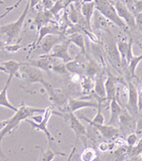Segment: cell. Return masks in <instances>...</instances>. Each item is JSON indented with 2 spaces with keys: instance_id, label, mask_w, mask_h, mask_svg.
Returning a JSON list of instances; mask_svg holds the SVG:
<instances>
[{
  "instance_id": "9c48e42d",
  "label": "cell",
  "mask_w": 142,
  "mask_h": 161,
  "mask_svg": "<svg viewBox=\"0 0 142 161\" xmlns=\"http://www.w3.org/2000/svg\"><path fill=\"white\" fill-rule=\"evenodd\" d=\"M136 116H134L132 114H130L128 111L125 109L123 110L122 114L119 117L118 120V125H119V129L120 132L123 135H128L130 133H133L136 131L137 128V119H135Z\"/></svg>"
},
{
  "instance_id": "cb8c5ba5",
  "label": "cell",
  "mask_w": 142,
  "mask_h": 161,
  "mask_svg": "<svg viewBox=\"0 0 142 161\" xmlns=\"http://www.w3.org/2000/svg\"><path fill=\"white\" fill-rule=\"evenodd\" d=\"M81 11L82 14L85 17V19L88 23V26L90 30H92L91 27V22H92V17L96 12V3L94 2H90V3H82L81 6Z\"/></svg>"
},
{
  "instance_id": "1f68e13d",
  "label": "cell",
  "mask_w": 142,
  "mask_h": 161,
  "mask_svg": "<svg viewBox=\"0 0 142 161\" xmlns=\"http://www.w3.org/2000/svg\"><path fill=\"white\" fill-rule=\"evenodd\" d=\"M52 71L54 73L59 74V75H68V74H70L69 71H68L67 65L64 62H62V63H59V64H55Z\"/></svg>"
},
{
  "instance_id": "7402d4cb",
  "label": "cell",
  "mask_w": 142,
  "mask_h": 161,
  "mask_svg": "<svg viewBox=\"0 0 142 161\" xmlns=\"http://www.w3.org/2000/svg\"><path fill=\"white\" fill-rule=\"evenodd\" d=\"M109 108H110V119L108 120L107 125H115L118 123L119 117L123 113V109L121 108L120 104L118 103V101L116 100V97L113 98L109 104Z\"/></svg>"
},
{
  "instance_id": "60d3db41",
  "label": "cell",
  "mask_w": 142,
  "mask_h": 161,
  "mask_svg": "<svg viewBox=\"0 0 142 161\" xmlns=\"http://www.w3.org/2000/svg\"><path fill=\"white\" fill-rule=\"evenodd\" d=\"M135 31L142 35V17H136V29Z\"/></svg>"
},
{
  "instance_id": "3957f363",
  "label": "cell",
  "mask_w": 142,
  "mask_h": 161,
  "mask_svg": "<svg viewBox=\"0 0 142 161\" xmlns=\"http://www.w3.org/2000/svg\"><path fill=\"white\" fill-rule=\"evenodd\" d=\"M95 3L96 9L106 17L108 21L112 22L117 27L123 30L127 28L126 23L121 19L118 13H117L116 8L114 6L115 1H112V0H95Z\"/></svg>"
},
{
  "instance_id": "4316f807",
  "label": "cell",
  "mask_w": 142,
  "mask_h": 161,
  "mask_svg": "<svg viewBox=\"0 0 142 161\" xmlns=\"http://www.w3.org/2000/svg\"><path fill=\"white\" fill-rule=\"evenodd\" d=\"M79 85H81V90H82L83 95L86 96V95H90V94H92V92H94V90H95V80L94 79L84 76Z\"/></svg>"
},
{
  "instance_id": "f6af8a7d",
  "label": "cell",
  "mask_w": 142,
  "mask_h": 161,
  "mask_svg": "<svg viewBox=\"0 0 142 161\" xmlns=\"http://www.w3.org/2000/svg\"><path fill=\"white\" fill-rule=\"evenodd\" d=\"M75 152H76V146H74V147H73V149H72V151H71L70 156H69V158H68L67 161H71V160H72V158H73V156H74V154H75Z\"/></svg>"
},
{
  "instance_id": "9a60e30c",
  "label": "cell",
  "mask_w": 142,
  "mask_h": 161,
  "mask_svg": "<svg viewBox=\"0 0 142 161\" xmlns=\"http://www.w3.org/2000/svg\"><path fill=\"white\" fill-rule=\"evenodd\" d=\"M67 39V37L64 35H48L40 43V48H41V55H48L52 52L54 47L60 44L61 42Z\"/></svg>"
},
{
  "instance_id": "d6a6232c",
  "label": "cell",
  "mask_w": 142,
  "mask_h": 161,
  "mask_svg": "<svg viewBox=\"0 0 142 161\" xmlns=\"http://www.w3.org/2000/svg\"><path fill=\"white\" fill-rule=\"evenodd\" d=\"M65 10V5H64V2L62 1V0H57L56 2H55L54 6L50 9V12L52 13V15L54 17H56L59 15V13L61 11H64Z\"/></svg>"
},
{
  "instance_id": "d6986e66",
  "label": "cell",
  "mask_w": 142,
  "mask_h": 161,
  "mask_svg": "<svg viewBox=\"0 0 142 161\" xmlns=\"http://www.w3.org/2000/svg\"><path fill=\"white\" fill-rule=\"evenodd\" d=\"M94 127L107 140H113L120 133V129L115 127L114 125H94Z\"/></svg>"
},
{
  "instance_id": "ee69618b",
  "label": "cell",
  "mask_w": 142,
  "mask_h": 161,
  "mask_svg": "<svg viewBox=\"0 0 142 161\" xmlns=\"http://www.w3.org/2000/svg\"><path fill=\"white\" fill-rule=\"evenodd\" d=\"M138 94H139V108L141 110V108H142V86L138 90Z\"/></svg>"
},
{
  "instance_id": "30bf717a",
  "label": "cell",
  "mask_w": 142,
  "mask_h": 161,
  "mask_svg": "<svg viewBox=\"0 0 142 161\" xmlns=\"http://www.w3.org/2000/svg\"><path fill=\"white\" fill-rule=\"evenodd\" d=\"M44 88L47 91L48 95H49V98L52 103H54V104H56L58 107H68V97L67 94L64 90L59 89V88H55L54 86H52L51 84H49L46 82V84L44 85Z\"/></svg>"
},
{
  "instance_id": "52a82bcc",
  "label": "cell",
  "mask_w": 142,
  "mask_h": 161,
  "mask_svg": "<svg viewBox=\"0 0 142 161\" xmlns=\"http://www.w3.org/2000/svg\"><path fill=\"white\" fill-rule=\"evenodd\" d=\"M127 92H128V101L125 106L126 110L129 114L136 116L139 113V94L138 89L130 80H128L127 84Z\"/></svg>"
},
{
  "instance_id": "f546056e",
  "label": "cell",
  "mask_w": 142,
  "mask_h": 161,
  "mask_svg": "<svg viewBox=\"0 0 142 161\" xmlns=\"http://www.w3.org/2000/svg\"><path fill=\"white\" fill-rule=\"evenodd\" d=\"M98 154L96 153V149L92 147H88L83 151L81 154V160L79 161H92Z\"/></svg>"
},
{
  "instance_id": "484cf974",
  "label": "cell",
  "mask_w": 142,
  "mask_h": 161,
  "mask_svg": "<svg viewBox=\"0 0 142 161\" xmlns=\"http://www.w3.org/2000/svg\"><path fill=\"white\" fill-rule=\"evenodd\" d=\"M100 106H98L97 108V113L96 114V116L94 117V119H89L88 117H85L84 115H81V119L85 120L86 122H89L90 125L91 126H94V125H104V116L103 114H101V103L104 100H102V98H100Z\"/></svg>"
},
{
  "instance_id": "4fadbf2b",
  "label": "cell",
  "mask_w": 142,
  "mask_h": 161,
  "mask_svg": "<svg viewBox=\"0 0 142 161\" xmlns=\"http://www.w3.org/2000/svg\"><path fill=\"white\" fill-rule=\"evenodd\" d=\"M101 97H98L100 100ZM95 101V100H83V98H70L68 102V107L66 109H69L73 113H75L77 110H79L82 108H97L100 106V101Z\"/></svg>"
},
{
  "instance_id": "5b68a950",
  "label": "cell",
  "mask_w": 142,
  "mask_h": 161,
  "mask_svg": "<svg viewBox=\"0 0 142 161\" xmlns=\"http://www.w3.org/2000/svg\"><path fill=\"white\" fill-rule=\"evenodd\" d=\"M21 68H20V75L21 80H25L28 84H42L44 86L46 84L44 74L43 71L38 69V68L28 65L25 62H21Z\"/></svg>"
},
{
  "instance_id": "c3c4849f",
  "label": "cell",
  "mask_w": 142,
  "mask_h": 161,
  "mask_svg": "<svg viewBox=\"0 0 142 161\" xmlns=\"http://www.w3.org/2000/svg\"><path fill=\"white\" fill-rule=\"evenodd\" d=\"M3 161H6V159H4V158H3Z\"/></svg>"
},
{
  "instance_id": "8d00e7d4",
  "label": "cell",
  "mask_w": 142,
  "mask_h": 161,
  "mask_svg": "<svg viewBox=\"0 0 142 161\" xmlns=\"http://www.w3.org/2000/svg\"><path fill=\"white\" fill-rule=\"evenodd\" d=\"M23 1V0H18V1L16 2V4H14V5H12V6H10V7H7V8H6V11L4 12V13L1 15V18H4L6 15H7L8 13H9V12H11L12 10H13V9H16L17 7H18V6H19L20 5V3Z\"/></svg>"
},
{
  "instance_id": "277c9868",
  "label": "cell",
  "mask_w": 142,
  "mask_h": 161,
  "mask_svg": "<svg viewBox=\"0 0 142 161\" xmlns=\"http://www.w3.org/2000/svg\"><path fill=\"white\" fill-rule=\"evenodd\" d=\"M102 45H103V51L107 56V58L109 59L112 65L115 68V69H118L119 72H122L121 57H120V54L118 51V48H117V43L113 40L109 31L107 32V36L104 38Z\"/></svg>"
},
{
  "instance_id": "83f0119b",
  "label": "cell",
  "mask_w": 142,
  "mask_h": 161,
  "mask_svg": "<svg viewBox=\"0 0 142 161\" xmlns=\"http://www.w3.org/2000/svg\"><path fill=\"white\" fill-rule=\"evenodd\" d=\"M142 61V54L139 56H134L132 60L130 61V63L128 64L127 70L124 72L125 75H127L128 79L130 78H135L136 77V68L139 65V63Z\"/></svg>"
},
{
  "instance_id": "d4e9b609",
  "label": "cell",
  "mask_w": 142,
  "mask_h": 161,
  "mask_svg": "<svg viewBox=\"0 0 142 161\" xmlns=\"http://www.w3.org/2000/svg\"><path fill=\"white\" fill-rule=\"evenodd\" d=\"M68 40L74 45H76L78 48L81 49V52L86 56V51H85V34L83 33H75L67 37Z\"/></svg>"
},
{
  "instance_id": "e0dca14e",
  "label": "cell",
  "mask_w": 142,
  "mask_h": 161,
  "mask_svg": "<svg viewBox=\"0 0 142 161\" xmlns=\"http://www.w3.org/2000/svg\"><path fill=\"white\" fill-rule=\"evenodd\" d=\"M21 62H18L15 60H9L2 62L0 65V71L2 73L7 74L8 76L16 77L19 80H21L20 75V68H21Z\"/></svg>"
},
{
  "instance_id": "f35d334b",
  "label": "cell",
  "mask_w": 142,
  "mask_h": 161,
  "mask_svg": "<svg viewBox=\"0 0 142 161\" xmlns=\"http://www.w3.org/2000/svg\"><path fill=\"white\" fill-rule=\"evenodd\" d=\"M98 149H100V151H101V152L109 151L110 150V143H108V142H106V141L101 142V143H100V145H98Z\"/></svg>"
},
{
  "instance_id": "2e32d148",
  "label": "cell",
  "mask_w": 142,
  "mask_h": 161,
  "mask_svg": "<svg viewBox=\"0 0 142 161\" xmlns=\"http://www.w3.org/2000/svg\"><path fill=\"white\" fill-rule=\"evenodd\" d=\"M119 83V78L113 76L112 73H107V77L106 80V102L110 104L113 98L116 97L118 88L117 84Z\"/></svg>"
},
{
  "instance_id": "e575fe53",
  "label": "cell",
  "mask_w": 142,
  "mask_h": 161,
  "mask_svg": "<svg viewBox=\"0 0 142 161\" xmlns=\"http://www.w3.org/2000/svg\"><path fill=\"white\" fill-rule=\"evenodd\" d=\"M138 134L136 132H133V133H130L126 136V143L128 146L130 147H133L137 144L138 142Z\"/></svg>"
},
{
  "instance_id": "681fc988",
  "label": "cell",
  "mask_w": 142,
  "mask_h": 161,
  "mask_svg": "<svg viewBox=\"0 0 142 161\" xmlns=\"http://www.w3.org/2000/svg\"><path fill=\"white\" fill-rule=\"evenodd\" d=\"M141 70H142V69H141Z\"/></svg>"
},
{
  "instance_id": "7c38bea8",
  "label": "cell",
  "mask_w": 142,
  "mask_h": 161,
  "mask_svg": "<svg viewBox=\"0 0 142 161\" xmlns=\"http://www.w3.org/2000/svg\"><path fill=\"white\" fill-rule=\"evenodd\" d=\"M70 43L71 42L67 38L63 42H61L60 44L55 46L54 49L52 50V52L50 54H48V56H49V57L56 58L58 60H61L62 62H64V63H68V62L72 61L73 58L71 57V55L69 53Z\"/></svg>"
},
{
  "instance_id": "603a6c76",
  "label": "cell",
  "mask_w": 142,
  "mask_h": 161,
  "mask_svg": "<svg viewBox=\"0 0 142 161\" xmlns=\"http://www.w3.org/2000/svg\"><path fill=\"white\" fill-rule=\"evenodd\" d=\"M12 79H13V77L12 76H8V79H7V82H6L4 88L1 90V92H0V106L3 107V108H9L11 110H13L14 113H16V111L18 110V108L14 107L13 104H12L9 100H8V97H7V91H8V88H9V85L11 83Z\"/></svg>"
},
{
  "instance_id": "ac0fdd59",
  "label": "cell",
  "mask_w": 142,
  "mask_h": 161,
  "mask_svg": "<svg viewBox=\"0 0 142 161\" xmlns=\"http://www.w3.org/2000/svg\"><path fill=\"white\" fill-rule=\"evenodd\" d=\"M107 77V76H106ZM106 71H102L100 75H98L95 79V90H94V94L102 98V100L106 101Z\"/></svg>"
},
{
  "instance_id": "bcb514c9",
  "label": "cell",
  "mask_w": 142,
  "mask_h": 161,
  "mask_svg": "<svg viewBox=\"0 0 142 161\" xmlns=\"http://www.w3.org/2000/svg\"><path fill=\"white\" fill-rule=\"evenodd\" d=\"M95 0H82V3H90V2H94Z\"/></svg>"
},
{
  "instance_id": "4dcf8cb0",
  "label": "cell",
  "mask_w": 142,
  "mask_h": 161,
  "mask_svg": "<svg viewBox=\"0 0 142 161\" xmlns=\"http://www.w3.org/2000/svg\"><path fill=\"white\" fill-rule=\"evenodd\" d=\"M20 42H21V39L18 40L17 44H2V48L6 52H8L10 54H13V53H17L19 50L23 48V46L20 45Z\"/></svg>"
},
{
  "instance_id": "74e56055",
  "label": "cell",
  "mask_w": 142,
  "mask_h": 161,
  "mask_svg": "<svg viewBox=\"0 0 142 161\" xmlns=\"http://www.w3.org/2000/svg\"><path fill=\"white\" fill-rule=\"evenodd\" d=\"M84 76H81L79 75V74H71V78H70V80L74 84H79L81 83V80L83 79Z\"/></svg>"
},
{
  "instance_id": "7bdbcfd3",
  "label": "cell",
  "mask_w": 142,
  "mask_h": 161,
  "mask_svg": "<svg viewBox=\"0 0 142 161\" xmlns=\"http://www.w3.org/2000/svg\"><path fill=\"white\" fill-rule=\"evenodd\" d=\"M43 119H44V114H43V115H37V114H35V115H33L32 117H31V119L36 121V122H41L43 120Z\"/></svg>"
},
{
  "instance_id": "7a4b0ae2",
  "label": "cell",
  "mask_w": 142,
  "mask_h": 161,
  "mask_svg": "<svg viewBox=\"0 0 142 161\" xmlns=\"http://www.w3.org/2000/svg\"><path fill=\"white\" fill-rule=\"evenodd\" d=\"M30 9H31L30 1L28 0L22 14L19 16V18H18L15 22L1 25L0 32H1V37H2V44H12V43L19 37L22 31V28H23V25H24V22L26 20Z\"/></svg>"
},
{
  "instance_id": "8992f818",
  "label": "cell",
  "mask_w": 142,
  "mask_h": 161,
  "mask_svg": "<svg viewBox=\"0 0 142 161\" xmlns=\"http://www.w3.org/2000/svg\"><path fill=\"white\" fill-rule=\"evenodd\" d=\"M61 116L64 117L65 120L68 122V125H69V126L72 128V130L75 132L77 141L79 136H89L85 125L79 121V117L75 115V113H73V111L69 109H64Z\"/></svg>"
},
{
  "instance_id": "b9f144b4",
  "label": "cell",
  "mask_w": 142,
  "mask_h": 161,
  "mask_svg": "<svg viewBox=\"0 0 142 161\" xmlns=\"http://www.w3.org/2000/svg\"><path fill=\"white\" fill-rule=\"evenodd\" d=\"M29 1H30V8L33 10L36 6H38V4L41 3L42 0H29Z\"/></svg>"
},
{
  "instance_id": "6da1fadb",
  "label": "cell",
  "mask_w": 142,
  "mask_h": 161,
  "mask_svg": "<svg viewBox=\"0 0 142 161\" xmlns=\"http://www.w3.org/2000/svg\"><path fill=\"white\" fill-rule=\"evenodd\" d=\"M45 111H46V108H38L29 107L25 103H22L20 106L18 107V110L14 114V115H12L9 119L1 121V133H0L1 140L7 134L15 130V129L19 126L21 121L31 119V117L35 114H44Z\"/></svg>"
},
{
  "instance_id": "7dc6e473",
  "label": "cell",
  "mask_w": 142,
  "mask_h": 161,
  "mask_svg": "<svg viewBox=\"0 0 142 161\" xmlns=\"http://www.w3.org/2000/svg\"><path fill=\"white\" fill-rule=\"evenodd\" d=\"M92 161H101V158L100 156L97 155V156H96V158H95L94 160H92Z\"/></svg>"
},
{
  "instance_id": "8fae6325",
  "label": "cell",
  "mask_w": 142,
  "mask_h": 161,
  "mask_svg": "<svg viewBox=\"0 0 142 161\" xmlns=\"http://www.w3.org/2000/svg\"><path fill=\"white\" fill-rule=\"evenodd\" d=\"M114 6L119 17L126 23L127 27L130 28L131 30L136 29V16L127 7V5L118 0V1H115Z\"/></svg>"
},
{
  "instance_id": "ffe728a7",
  "label": "cell",
  "mask_w": 142,
  "mask_h": 161,
  "mask_svg": "<svg viewBox=\"0 0 142 161\" xmlns=\"http://www.w3.org/2000/svg\"><path fill=\"white\" fill-rule=\"evenodd\" d=\"M102 71H103L102 68L100 64H98V62H96L95 59H92V58L86 57L85 76L90 77V78L95 80Z\"/></svg>"
},
{
  "instance_id": "5bb4252c",
  "label": "cell",
  "mask_w": 142,
  "mask_h": 161,
  "mask_svg": "<svg viewBox=\"0 0 142 161\" xmlns=\"http://www.w3.org/2000/svg\"><path fill=\"white\" fill-rule=\"evenodd\" d=\"M56 60H58V59L49 57L48 55H39L38 58L30 59L28 61H25V63L33 66V67L38 68V69L44 71V72H49V71H52L53 67L55 65L54 62Z\"/></svg>"
},
{
  "instance_id": "ab89813d",
  "label": "cell",
  "mask_w": 142,
  "mask_h": 161,
  "mask_svg": "<svg viewBox=\"0 0 142 161\" xmlns=\"http://www.w3.org/2000/svg\"><path fill=\"white\" fill-rule=\"evenodd\" d=\"M71 4H82V0H64L65 9L69 8Z\"/></svg>"
},
{
  "instance_id": "d590c367",
  "label": "cell",
  "mask_w": 142,
  "mask_h": 161,
  "mask_svg": "<svg viewBox=\"0 0 142 161\" xmlns=\"http://www.w3.org/2000/svg\"><path fill=\"white\" fill-rule=\"evenodd\" d=\"M41 4H42V7L44 8V10H50L54 6L55 2L53 0H42Z\"/></svg>"
},
{
  "instance_id": "836d02e7",
  "label": "cell",
  "mask_w": 142,
  "mask_h": 161,
  "mask_svg": "<svg viewBox=\"0 0 142 161\" xmlns=\"http://www.w3.org/2000/svg\"><path fill=\"white\" fill-rule=\"evenodd\" d=\"M139 156H142V137L138 140L137 144L132 147L129 158H135Z\"/></svg>"
},
{
  "instance_id": "ba28073f",
  "label": "cell",
  "mask_w": 142,
  "mask_h": 161,
  "mask_svg": "<svg viewBox=\"0 0 142 161\" xmlns=\"http://www.w3.org/2000/svg\"><path fill=\"white\" fill-rule=\"evenodd\" d=\"M44 119H43V120L41 122H36L34 120H32L31 119H26L25 121L27 123H29V125L32 126L33 129H36V130H38V131H43L46 135H47V138L48 140H52L53 137H52V135L50 133V131L48 130V127H47V125H48V122H49V119H50V117L52 116V114H58V115H61L62 114L60 113H56L54 109H53V107H48L46 108V111L44 114Z\"/></svg>"
},
{
  "instance_id": "44dd1931",
  "label": "cell",
  "mask_w": 142,
  "mask_h": 161,
  "mask_svg": "<svg viewBox=\"0 0 142 161\" xmlns=\"http://www.w3.org/2000/svg\"><path fill=\"white\" fill-rule=\"evenodd\" d=\"M85 57L83 59H79L78 57L75 60H72L66 63L68 71L70 74H79L81 76H85Z\"/></svg>"
},
{
  "instance_id": "f1b7e54d",
  "label": "cell",
  "mask_w": 142,
  "mask_h": 161,
  "mask_svg": "<svg viewBox=\"0 0 142 161\" xmlns=\"http://www.w3.org/2000/svg\"><path fill=\"white\" fill-rule=\"evenodd\" d=\"M61 155L65 156L66 153L65 152H57L52 149H47V150L41 149V155H40L38 161H52L56 156H61Z\"/></svg>"
}]
</instances>
